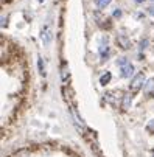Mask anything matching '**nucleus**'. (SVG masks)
<instances>
[{"label":"nucleus","instance_id":"8","mask_svg":"<svg viewBox=\"0 0 154 157\" xmlns=\"http://www.w3.org/2000/svg\"><path fill=\"white\" fill-rule=\"evenodd\" d=\"M111 2H112V0H97V6H98L100 10H103V8H106Z\"/></svg>","mask_w":154,"mask_h":157},{"label":"nucleus","instance_id":"2","mask_svg":"<svg viewBox=\"0 0 154 157\" xmlns=\"http://www.w3.org/2000/svg\"><path fill=\"white\" fill-rule=\"evenodd\" d=\"M143 81H145L143 73H137V75L133 78L131 84H129V92H131V94H137V92L140 90V87L143 86Z\"/></svg>","mask_w":154,"mask_h":157},{"label":"nucleus","instance_id":"9","mask_svg":"<svg viewBox=\"0 0 154 157\" xmlns=\"http://www.w3.org/2000/svg\"><path fill=\"white\" fill-rule=\"evenodd\" d=\"M152 86H154V78H152V79H149V81H148V84L145 86V92H149Z\"/></svg>","mask_w":154,"mask_h":157},{"label":"nucleus","instance_id":"12","mask_svg":"<svg viewBox=\"0 0 154 157\" xmlns=\"http://www.w3.org/2000/svg\"><path fill=\"white\" fill-rule=\"evenodd\" d=\"M136 2H137V3H142V2H143V0H136Z\"/></svg>","mask_w":154,"mask_h":157},{"label":"nucleus","instance_id":"1","mask_svg":"<svg viewBox=\"0 0 154 157\" xmlns=\"http://www.w3.org/2000/svg\"><path fill=\"white\" fill-rule=\"evenodd\" d=\"M117 64L120 65V69H121V76H123V78H129L131 75L134 73L133 64H131L126 58H120V59L117 61Z\"/></svg>","mask_w":154,"mask_h":157},{"label":"nucleus","instance_id":"7","mask_svg":"<svg viewBox=\"0 0 154 157\" xmlns=\"http://www.w3.org/2000/svg\"><path fill=\"white\" fill-rule=\"evenodd\" d=\"M111 76H112V75L109 73V72H107V73H104V75H103V76L100 78V82H101L103 86H106V84H107L109 81H111Z\"/></svg>","mask_w":154,"mask_h":157},{"label":"nucleus","instance_id":"11","mask_svg":"<svg viewBox=\"0 0 154 157\" xmlns=\"http://www.w3.org/2000/svg\"><path fill=\"white\" fill-rule=\"evenodd\" d=\"M148 13H149L151 16H154V6H149V8H148Z\"/></svg>","mask_w":154,"mask_h":157},{"label":"nucleus","instance_id":"10","mask_svg":"<svg viewBox=\"0 0 154 157\" xmlns=\"http://www.w3.org/2000/svg\"><path fill=\"white\" fill-rule=\"evenodd\" d=\"M114 16H115V17H120V16H121V11H120V10H115V11H114Z\"/></svg>","mask_w":154,"mask_h":157},{"label":"nucleus","instance_id":"6","mask_svg":"<svg viewBox=\"0 0 154 157\" xmlns=\"http://www.w3.org/2000/svg\"><path fill=\"white\" fill-rule=\"evenodd\" d=\"M100 53H101L103 59H104V58L107 59V55H109V47H107V44H101V47H100Z\"/></svg>","mask_w":154,"mask_h":157},{"label":"nucleus","instance_id":"5","mask_svg":"<svg viewBox=\"0 0 154 157\" xmlns=\"http://www.w3.org/2000/svg\"><path fill=\"white\" fill-rule=\"evenodd\" d=\"M129 106H131V95L129 94H125L123 95V101H121V107L126 110V109H129Z\"/></svg>","mask_w":154,"mask_h":157},{"label":"nucleus","instance_id":"3","mask_svg":"<svg viewBox=\"0 0 154 157\" xmlns=\"http://www.w3.org/2000/svg\"><path fill=\"white\" fill-rule=\"evenodd\" d=\"M117 44H118L123 50H128V48L131 47V42H129V39H128L125 34H118V36H117Z\"/></svg>","mask_w":154,"mask_h":157},{"label":"nucleus","instance_id":"4","mask_svg":"<svg viewBox=\"0 0 154 157\" xmlns=\"http://www.w3.org/2000/svg\"><path fill=\"white\" fill-rule=\"evenodd\" d=\"M50 40H52V31H50L48 27H45L44 31H42V42H44V45H48Z\"/></svg>","mask_w":154,"mask_h":157}]
</instances>
